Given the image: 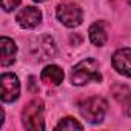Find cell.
<instances>
[{"mask_svg": "<svg viewBox=\"0 0 131 131\" xmlns=\"http://www.w3.org/2000/svg\"><path fill=\"white\" fill-rule=\"evenodd\" d=\"M114 70L126 77H131V48H120L113 54Z\"/></svg>", "mask_w": 131, "mask_h": 131, "instance_id": "8", "label": "cell"}, {"mask_svg": "<svg viewBox=\"0 0 131 131\" xmlns=\"http://www.w3.org/2000/svg\"><path fill=\"white\" fill-rule=\"evenodd\" d=\"M20 96V82L16 74L5 73L0 76V97L3 102H14Z\"/></svg>", "mask_w": 131, "mask_h": 131, "instance_id": "6", "label": "cell"}, {"mask_svg": "<svg viewBox=\"0 0 131 131\" xmlns=\"http://www.w3.org/2000/svg\"><path fill=\"white\" fill-rule=\"evenodd\" d=\"M34 2H43V0H34Z\"/></svg>", "mask_w": 131, "mask_h": 131, "instance_id": "15", "label": "cell"}, {"mask_svg": "<svg viewBox=\"0 0 131 131\" xmlns=\"http://www.w3.org/2000/svg\"><path fill=\"white\" fill-rule=\"evenodd\" d=\"M123 111H125V114L126 116H131V93L123 99Z\"/></svg>", "mask_w": 131, "mask_h": 131, "instance_id": "14", "label": "cell"}, {"mask_svg": "<svg viewBox=\"0 0 131 131\" xmlns=\"http://www.w3.org/2000/svg\"><path fill=\"white\" fill-rule=\"evenodd\" d=\"M56 129H83V125L73 117H65L56 125Z\"/></svg>", "mask_w": 131, "mask_h": 131, "instance_id": "12", "label": "cell"}, {"mask_svg": "<svg viewBox=\"0 0 131 131\" xmlns=\"http://www.w3.org/2000/svg\"><path fill=\"white\" fill-rule=\"evenodd\" d=\"M56 16L59 19V22H62L68 28H76L83 20L82 8L74 2H62V3H59L57 8H56Z\"/></svg>", "mask_w": 131, "mask_h": 131, "instance_id": "4", "label": "cell"}, {"mask_svg": "<svg viewBox=\"0 0 131 131\" xmlns=\"http://www.w3.org/2000/svg\"><path fill=\"white\" fill-rule=\"evenodd\" d=\"M42 80L48 85H60L63 82V71L57 65H48L42 71Z\"/></svg>", "mask_w": 131, "mask_h": 131, "instance_id": "11", "label": "cell"}, {"mask_svg": "<svg viewBox=\"0 0 131 131\" xmlns=\"http://www.w3.org/2000/svg\"><path fill=\"white\" fill-rule=\"evenodd\" d=\"M90 40L94 46H103L106 43V39H108V34H106V29H105V23L103 22H94L91 26H90Z\"/></svg>", "mask_w": 131, "mask_h": 131, "instance_id": "10", "label": "cell"}, {"mask_svg": "<svg viewBox=\"0 0 131 131\" xmlns=\"http://www.w3.org/2000/svg\"><path fill=\"white\" fill-rule=\"evenodd\" d=\"M71 83L76 86H83L88 82H100L102 76L99 73V62L96 59H83L77 65H74L71 74Z\"/></svg>", "mask_w": 131, "mask_h": 131, "instance_id": "1", "label": "cell"}, {"mask_svg": "<svg viewBox=\"0 0 131 131\" xmlns=\"http://www.w3.org/2000/svg\"><path fill=\"white\" fill-rule=\"evenodd\" d=\"M19 5H20V0H2V8H3V11H6V13L16 9Z\"/></svg>", "mask_w": 131, "mask_h": 131, "instance_id": "13", "label": "cell"}, {"mask_svg": "<svg viewBox=\"0 0 131 131\" xmlns=\"http://www.w3.org/2000/svg\"><path fill=\"white\" fill-rule=\"evenodd\" d=\"M16 20L22 28L32 29L42 22V13H40V9L34 8V6H25L23 9H20L17 13Z\"/></svg>", "mask_w": 131, "mask_h": 131, "instance_id": "7", "label": "cell"}, {"mask_svg": "<svg viewBox=\"0 0 131 131\" xmlns=\"http://www.w3.org/2000/svg\"><path fill=\"white\" fill-rule=\"evenodd\" d=\"M29 52L32 57H36L37 62H43L52 59L57 52V48L51 36H39L29 43Z\"/></svg>", "mask_w": 131, "mask_h": 131, "instance_id": "5", "label": "cell"}, {"mask_svg": "<svg viewBox=\"0 0 131 131\" xmlns=\"http://www.w3.org/2000/svg\"><path fill=\"white\" fill-rule=\"evenodd\" d=\"M16 54H17V46L14 40L3 36L0 39V65L2 67L13 65L16 62Z\"/></svg>", "mask_w": 131, "mask_h": 131, "instance_id": "9", "label": "cell"}, {"mask_svg": "<svg viewBox=\"0 0 131 131\" xmlns=\"http://www.w3.org/2000/svg\"><path fill=\"white\" fill-rule=\"evenodd\" d=\"M45 106L42 100H31L22 111V122L26 129L31 131H42L45 129V119H43Z\"/></svg>", "mask_w": 131, "mask_h": 131, "instance_id": "2", "label": "cell"}, {"mask_svg": "<svg viewBox=\"0 0 131 131\" xmlns=\"http://www.w3.org/2000/svg\"><path fill=\"white\" fill-rule=\"evenodd\" d=\"M106 110H108L106 100L99 96L90 97L80 103V114L90 123H100L106 114Z\"/></svg>", "mask_w": 131, "mask_h": 131, "instance_id": "3", "label": "cell"}]
</instances>
